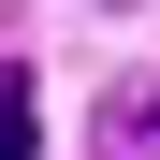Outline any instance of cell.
<instances>
[{"mask_svg":"<svg viewBox=\"0 0 160 160\" xmlns=\"http://www.w3.org/2000/svg\"><path fill=\"white\" fill-rule=\"evenodd\" d=\"M0 160H44V102H29V73L0 88Z\"/></svg>","mask_w":160,"mask_h":160,"instance_id":"1","label":"cell"}]
</instances>
